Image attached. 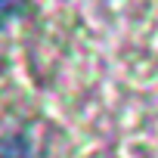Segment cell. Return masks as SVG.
I'll use <instances>...</instances> for the list:
<instances>
[{
  "instance_id": "cell-1",
  "label": "cell",
  "mask_w": 158,
  "mask_h": 158,
  "mask_svg": "<svg viewBox=\"0 0 158 158\" xmlns=\"http://www.w3.org/2000/svg\"><path fill=\"white\" fill-rule=\"evenodd\" d=\"M0 158H34V146L25 133L0 136Z\"/></svg>"
},
{
  "instance_id": "cell-2",
  "label": "cell",
  "mask_w": 158,
  "mask_h": 158,
  "mask_svg": "<svg viewBox=\"0 0 158 158\" xmlns=\"http://www.w3.org/2000/svg\"><path fill=\"white\" fill-rule=\"evenodd\" d=\"M22 10H25V0H0V25L16 19Z\"/></svg>"
}]
</instances>
